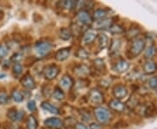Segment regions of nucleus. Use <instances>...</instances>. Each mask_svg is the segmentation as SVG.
<instances>
[{
    "mask_svg": "<svg viewBox=\"0 0 157 129\" xmlns=\"http://www.w3.org/2000/svg\"><path fill=\"white\" fill-rule=\"evenodd\" d=\"M94 116L98 123L107 124L112 119V113L109 109L104 107H97L94 109Z\"/></svg>",
    "mask_w": 157,
    "mask_h": 129,
    "instance_id": "nucleus-1",
    "label": "nucleus"
},
{
    "mask_svg": "<svg viewBox=\"0 0 157 129\" xmlns=\"http://www.w3.org/2000/svg\"><path fill=\"white\" fill-rule=\"evenodd\" d=\"M34 49H35V52L36 54L40 58L45 57L50 52L52 49V44L48 41H39L37 42L35 45H34Z\"/></svg>",
    "mask_w": 157,
    "mask_h": 129,
    "instance_id": "nucleus-2",
    "label": "nucleus"
},
{
    "mask_svg": "<svg viewBox=\"0 0 157 129\" xmlns=\"http://www.w3.org/2000/svg\"><path fill=\"white\" fill-rule=\"evenodd\" d=\"M59 73V68L54 64L48 65L43 69V75L47 80L54 79L55 78H57Z\"/></svg>",
    "mask_w": 157,
    "mask_h": 129,
    "instance_id": "nucleus-3",
    "label": "nucleus"
},
{
    "mask_svg": "<svg viewBox=\"0 0 157 129\" xmlns=\"http://www.w3.org/2000/svg\"><path fill=\"white\" fill-rule=\"evenodd\" d=\"M144 46H145V41L141 39L137 38L131 42V46H130L129 51L133 56H137L144 49Z\"/></svg>",
    "mask_w": 157,
    "mask_h": 129,
    "instance_id": "nucleus-4",
    "label": "nucleus"
},
{
    "mask_svg": "<svg viewBox=\"0 0 157 129\" xmlns=\"http://www.w3.org/2000/svg\"><path fill=\"white\" fill-rule=\"evenodd\" d=\"M77 21L82 25H90L93 23V17L87 11L81 10L77 14Z\"/></svg>",
    "mask_w": 157,
    "mask_h": 129,
    "instance_id": "nucleus-5",
    "label": "nucleus"
},
{
    "mask_svg": "<svg viewBox=\"0 0 157 129\" xmlns=\"http://www.w3.org/2000/svg\"><path fill=\"white\" fill-rule=\"evenodd\" d=\"M88 100L94 105H101L103 102V94L95 88L92 89L88 93Z\"/></svg>",
    "mask_w": 157,
    "mask_h": 129,
    "instance_id": "nucleus-6",
    "label": "nucleus"
},
{
    "mask_svg": "<svg viewBox=\"0 0 157 129\" xmlns=\"http://www.w3.org/2000/svg\"><path fill=\"white\" fill-rule=\"evenodd\" d=\"M44 124L45 127L49 129H62V127H64L63 121L61 120L59 118H55V117L46 119L44 121Z\"/></svg>",
    "mask_w": 157,
    "mask_h": 129,
    "instance_id": "nucleus-7",
    "label": "nucleus"
},
{
    "mask_svg": "<svg viewBox=\"0 0 157 129\" xmlns=\"http://www.w3.org/2000/svg\"><path fill=\"white\" fill-rule=\"evenodd\" d=\"M20 83L27 90H33L36 87V83L34 81L33 78L30 74H25L22 79H20Z\"/></svg>",
    "mask_w": 157,
    "mask_h": 129,
    "instance_id": "nucleus-8",
    "label": "nucleus"
},
{
    "mask_svg": "<svg viewBox=\"0 0 157 129\" xmlns=\"http://www.w3.org/2000/svg\"><path fill=\"white\" fill-rule=\"evenodd\" d=\"M73 85V79L69 75H65L59 81V88L63 91H69Z\"/></svg>",
    "mask_w": 157,
    "mask_h": 129,
    "instance_id": "nucleus-9",
    "label": "nucleus"
},
{
    "mask_svg": "<svg viewBox=\"0 0 157 129\" xmlns=\"http://www.w3.org/2000/svg\"><path fill=\"white\" fill-rule=\"evenodd\" d=\"M70 52H71V48L70 47H66V48H62L57 51L55 53V59L58 61H64L66 59H67L70 56Z\"/></svg>",
    "mask_w": 157,
    "mask_h": 129,
    "instance_id": "nucleus-10",
    "label": "nucleus"
},
{
    "mask_svg": "<svg viewBox=\"0 0 157 129\" xmlns=\"http://www.w3.org/2000/svg\"><path fill=\"white\" fill-rule=\"evenodd\" d=\"M74 74L78 77H86L90 74V68L86 65H78L74 68Z\"/></svg>",
    "mask_w": 157,
    "mask_h": 129,
    "instance_id": "nucleus-11",
    "label": "nucleus"
},
{
    "mask_svg": "<svg viewBox=\"0 0 157 129\" xmlns=\"http://www.w3.org/2000/svg\"><path fill=\"white\" fill-rule=\"evenodd\" d=\"M113 93L114 97L116 98V100H121L127 96L128 90L124 85H117L113 88Z\"/></svg>",
    "mask_w": 157,
    "mask_h": 129,
    "instance_id": "nucleus-12",
    "label": "nucleus"
},
{
    "mask_svg": "<svg viewBox=\"0 0 157 129\" xmlns=\"http://www.w3.org/2000/svg\"><path fill=\"white\" fill-rule=\"evenodd\" d=\"M96 38H97V35H96L94 32H93V31H87L84 34V36H83L82 43L85 45H89L95 41Z\"/></svg>",
    "mask_w": 157,
    "mask_h": 129,
    "instance_id": "nucleus-13",
    "label": "nucleus"
},
{
    "mask_svg": "<svg viewBox=\"0 0 157 129\" xmlns=\"http://www.w3.org/2000/svg\"><path fill=\"white\" fill-rule=\"evenodd\" d=\"M112 25L111 19L109 18H105L102 20H98L94 23V26L96 30H105V29H109V27Z\"/></svg>",
    "mask_w": 157,
    "mask_h": 129,
    "instance_id": "nucleus-14",
    "label": "nucleus"
},
{
    "mask_svg": "<svg viewBox=\"0 0 157 129\" xmlns=\"http://www.w3.org/2000/svg\"><path fill=\"white\" fill-rule=\"evenodd\" d=\"M41 107L44 110H45V111L51 112V113H53V114H59L60 113L59 109L56 106H54L52 103H50L49 101H44V102H42L41 103Z\"/></svg>",
    "mask_w": 157,
    "mask_h": 129,
    "instance_id": "nucleus-15",
    "label": "nucleus"
},
{
    "mask_svg": "<svg viewBox=\"0 0 157 129\" xmlns=\"http://www.w3.org/2000/svg\"><path fill=\"white\" fill-rule=\"evenodd\" d=\"M109 107L113 109V111H116V112H123L125 110V105H124L122 102L119 101V100H112V101L109 102Z\"/></svg>",
    "mask_w": 157,
    "mask_h": 129,
    "instance_id": "nucleus-16",
    "label": "nucleus"
},
{
    "mask_svg": "<svg viewBox=\"0 0 157 129\" xmlns=\"http://www.w3.org/2000/svg\"><path fill=\"white\" fill-rule=\"evenodd\" d=\"M97 39H98V45H99V47H100V49H101V50L102 49H105L107 45H108V41H109V40H108V38H107V36L106 34H99L97 36Z\"/></svg>",
    "mask_w": 157,
    "mask_h": 129,
    "instance_id": "nucleus-17",
    "label": "nucleus"
},
{
    "mask_svg": "<svg viewBox=\"0 0 157 129\" xmlns=\"http://www.w3.org/2000/svg\"><path fill=\"white\" fill-rule=\"evenodd\" d=\"M11 98L13 99V101L17 103H21L25 100V95L24 93L19 91V90L15 89L11 92Z\"/></svg>",
    "mask_w": 157,
    "mask_h": 129,
    "instance_id": "nucleus-18",
    "label": "nucleus"
},
{
    "mask_svg": "<svg viewBox=\"0 0 157 129\" xmlns=\"http://www.w3.org/2000/svg\"><path fill=\"white\" fill-rule=\"evenodd\" d=\"M73 37V32L69 28H61L59 30V38L63 40H70Z\"/></svg>",
    "mask_w": 157,
    "mask_h": 129,
    "instance_id": "nucleus-19",
    "label": "nucleus"
},
{
    "mask_svg": "<svg viewBox=\"0 0 157 129\" xmlns=\"http://www.w3.org/2000/svg\"><path fill=\"white\" fill-rule=\"evenodd\" d=\"M52 98H54L56 101H63L65 99V93L64 91L59 88V86H56L54 90L52 91Z\"/></svg>",
    "mask_w": 157,
    "mask_h": 129,
    "instance_id": "nucleus-20",
    "label": "nucleus"
},
{
    "mask_svg": "<svg viewBox=\"0 0 157 129\" xmlns=\"http://www.w3.org/2000/svg\"><path fill=\"white\" fill-rule=\"evenodd\" d=\"M128 63L125 61L124 59H121L117 61L115 64V70L119 72V73H123L125 71H127L128 69Z\"/></svg>",
    "mask_w": 157,
    "mask_h": 129,
    "instance_id": "nucleus-21",
    "label": "nucleus"
},
{
    "mask_svg": "<svg viewBox=\"0 0 157 129\" xmlns=\"http://www.w3.org/2000/svg\"><path fill=\"white\" fill-rule=\"evenodd\" d=\"M157 66L156 64L152 60H148L145 63L144 65V71L146 72L147 73H155L156 71Z\"/></svg>",
    "mask_w": 157,
    "mask_h": 129,
    "instance_id": "nucleus-22",
    "label": "nucleus"
},
{
    "mask_svg": "<svg viewBox=\"0 0 157 129\" xmlns=\"http://www.w3.org/2000/svg\"><path fill=\"white\" fill-rule=\"evenodd\" d=\"M107 15V10L105 9H98L94 11V18L96 19V21L98 20H102V19H105Z\"/></svg>",
    "mask_w": 157,
    "mask_h": 129,
    "instance_id": "nucleus-23",
    "label": "nucleus"
},
{
    "mask_svg": "<svg viewBox=\"0 0 157 129\" xmlns=\"http://www.w3.org/2000/svg\"><path fill=\"white\" fill-rule=\"evenodd\" d=\"M27 129H37L38 128V120L34 117L33 115H30L27 118V123H26Z\"/></svg>",
    "mask_w": 157,
    "mask_h": 129,
    "instance_id": "nucleus-24",
    "label": "nucleus"
},
{
    "mask_svg": "<svg viewBox=\"0 0 157 129\" xmlns=\"http://www.w3.org/2000/svg\"><path fill=\"white\" fill-rule=\"evenodd\" d=\"M93 63H94V66L95 68V70L99 71V72H102L106 68L105 62L102 59H96L94 60Z\"/></svg>",
    "mask_w": 157,
    "mask_h": 129,
    "instance_id": "nucleus-25",
    "label": "nucleus"
},
{
    "mask_svg": "<svg viewBox=\"0 0 157 129\" xmlns=\"http://www.w3.org/2000/svg\"><path fill=\"white\" fill-rule=\"evenodd\" d=\"M76 57H78V59H87L89 58V53L86 50H85L84 48H78L76 53H75Z\"/></svg>",
    "mask_w": 157,
    "mask_h": 129,
    "instance_id": "nucleus-26",
    "label": "nucleus"
},
{
    "mask_svg": "<svg viewBox=\"0 0 157 129\" xmlns=\"http://www.w3.org/2000/svg\"><path fill=\"white\" fill-rule=\"evenodd\" d=\"M120 48V41L118 40H113L111 45L109 47V52L113 54V53H115Z\"/></svg>",
    "mask_w": 157,
    "mask_h": 129,
    "instance_id": "nucleus-27",
    "label": "nucleus"
},
{
    "mask_svg": "<svg viewBox=\"0 0 157 129\" xmlns=\"http://www.w3.org/2000/svg\"><path fill=\"white\" fill-rule=\"evenodd\" d=\"M123 28L119 25H112L109 27V32L112 34H121L123 32Z\"/></svg>",
    "mask_w": 157,
    "mask_h": 129,
    "instance_id": "nucleus-28",
    "label": "nucleus"
},
{
    "mask_svg": "<svg viewBox=\"0 0 157 129\" xmlns=\"http://www.w3.org/2000/svg\"><path fill=\"white\" fill-rule=\"evenodd\" d=\"M62 6L65 8V9H67V10H72L74 9L76 7L77 5V2L76 1H63L61 3Z\"/></svg>",
    "mask_w": 157,
    "mask_h": 129,
    "instance_id": "nucleus-29",
    "label": "nucleus"
},
{
    "mask_svg": "<svg viewBox=\"0 0 157 129\" xmlns=\"http://www.w3.org/2000/svg\"><path fill=\"white\" fill-rule=\"evenodd\" d=\"M9 47L7 45H4V44H1L0 45V59L6 58L8 53H9Z\"/></svg>",
    "mask_w": 157,
    "mask_h": 129,
    "instance_id": "nucleus-30",
    "label": "nucleus"
},
{
    "mask_svg": "<svg viewBox=\"0 0 157 129\" xmlns=\"http://www.w3.org/2000/svg\"><path fill=\"white\" fill-rule=\"evenodd\" d=\"M12 72L16 76H19L23 73V66L20 63H14L13 67H12Z\"/></svg>",
    "mask_w": 157,
    "mask_h": 129,
    "instance_id": "nucleus-31",
    "label": "nucleus"
},
{
    "mask_svg": "<svg viewBox=\"0 0 157 129\" xmlns=\"http://www.w3.org/2000/svg\"><path fill=\"white\" fill-rule=\"evenodd\" d=\"M17 111L15 108H11L7 112V117L9 120H11V121H16L17 120Z\"/></svg>",
    "mask_w": 157,
    "mask_h": 129,
    "instance_id": "nucleus-32",
    "label": "nucleus"
},
{
    "mask_svg": "<svg viewBox=\"0 0 157 129\" xmlns=\"http://www.w3.org/2000/svg\"><path fill=\"white\" fill-rule=\"evenodd\" d=\"M8 101H9V97H8V94L6 93V92L1 91L0 92V104L5 105Z\"/></svg>",
    "mask_w": 157,
    "mask_h": 129,
    "instance_id": "nucleus-33",
    "label": "nucleus"
},
{
    "mask_svg": "<svg viewBox=\"0 0 157 129\" xmlns=\"http://www.w3.org/2000/svg\"><path fill=\"white\" fill-rule=\"evenodd\" d=\"M23 59V55L21 52H16V53H14L12 57H11V61H13L14 63H19V61Z\"/></svg>",
    "mask_w": 157,
    "mask_h": 129,
    "instance_id": "nucleus-34",
    "label": "nucleus"
},
{
    "mask_svg": "<svg viewBox=\"0 0 157 129\" xmlns=\"http://www.w3.org/2000/svg\"><path fill=\"white\" fill-rule=\"evenodd\" d=\"M27 108L29 111L31 112H36L37 111V106H36V102L34 101H30L27 103Z\"/></svg>",
    "mask_w": 157,
    "mask_h": 129,
    "instance_id": "nucleus-35",
    "label": "nucleus"
},
{
    "mask_svg": "<svg viewBox=\"0 0 157 129\" xmlns=\"http://www.w3.org/2000/svg\"><path fill=\"white\" fill-rule=\"evenodd\" d=\"M80 114H81V117L82 119L86 120V121H89L90 120H91V115H90V112H85V109H82V110H80Z\"/></svg>",
    "mask_w": 157,
    "mask_h": 129,
    "instance_id": "nucleus-36",
    "label": "nucleus"
},
{
    "mask_svg": "<svg viewBox=\"0 0 157 129\" xmlns=\"http://www.w3.org/2000/svg\"><path fill=\"white\" fill-rule=\"evenodd\" d=\"M155 47L154 46H150L147 50V58H150V57L154 56L155 55Z\"/></svg>",
    "mask_w": 157,
    "mask_h": 129,
    "instance_id": "nucleus-37",
    "label": "nucleus"
},
{
    "mask_svg": "<svg viewBox=\"0 0 157 129\" xmlns=\"http://www.w3.org/2000/svg\"><path fill=\"white\" fill-rule=\"evenodd\" d=\"M149 85L150 87L153 88V89H155L157 88V78H152L150 80H149Z\"/></svg>",
    "mask_w": 157,
    "mask_h": 129,
    "instance_id": "nucleus-38",
    "label": "nucleus"
},
{
    "mask_svg": "<svg viewBox=\"0 0 157 129\" xmlns=\"http://www.w3.org/2000/svg\"><path fill=\"white\" fill-rule=\"evenodd\" d=\"M89 129H103V126L100 123H91Z\"/></svg>",
    "mask_w": 157,
    "mask_h": 129,
    "instance_id": "nucleus-39",
    "label": "nucleus"
},
{
    "mask_svg": "<svg viewBox=\"0 0 157 129\" xmlns=\"http://www.w3.org/2000/svg\"><path fill=\"white\" fill-rule=\"evenodd\" d=\"M74 129H89L86 126H85L83 123H80V122H77L75 127H74Z\"/></svg>",
    "mask_w": 157,
    "mask_h": 129,
    "instance_id": "nucleus-40",
    "label": "nucleus"
},
{
    "mask_svg": "<svg viewBox=\"0 0 157 129\" xmlns=\"http://www.w3.org/2000/svg\"><path fill=\"white\" fill-rule=\"evenodd\" d=\"M24 116H25V112H23V111H17V121H20V120H22L23 118H24Z\"/></svg>",
    "mask_w": 157,
    "mask_h": 129,
    "instance_id": "nucleus-41",
    "label": "nucleus"
},
{
    "mask_svg": "<svg viewBox=\"0 0 157 129\" xmlns=\"http://www.w3.org/2000/svg\"><path fill=\"white\" fill-rule=\"evenodd\" d=\"M4 64H6V68H8L10 66H11V64H10V60H6V61L4 62ZM3 67L4 68L6 67V65H4V66H3Z\"/></svg>",
    "mask_w": 157,
    "mask_h": 129,
    "instance_id": "nucleus-42",
    "label": "nucleus"
},
{
    "mask_svg": "<svg viewBox=\"0 0 157 129\" xmlns=\"http://www.w3.org/2000/svg\"><path fill=\"white\" fill-rule=\"evenodd\" d=\"M0 12H1V6H0Z\"/></svg>",
    "mask_w": 157,
    "mask_h": 129,
    "instance_id": "nucleus-43",
    "label": "nucleus"
}]
</instances>
